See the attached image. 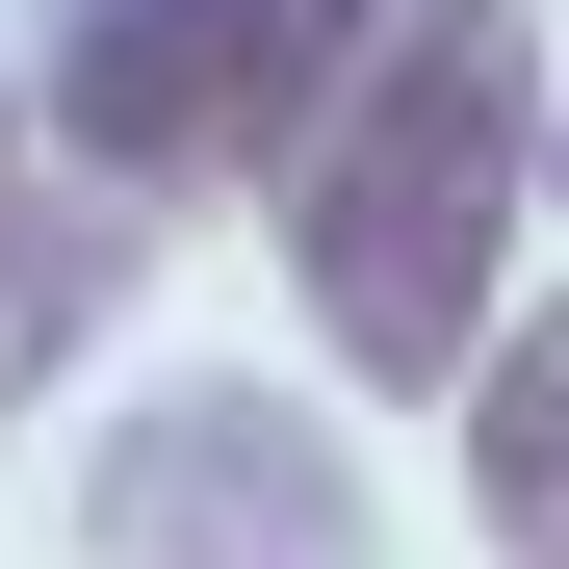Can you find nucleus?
<instances>
[{"label": "nucleus", "mask_w": 569, "mask_h": 569, "mask_svg": "<svg viewBox=\"0 0 569 569\" xmlns=\"http://www.w3.org/2000/svg\"><path fill=\"white\" fill-rule=\"evenodd\" d=\"M543 181V27L518 0H362L311 156H284V284L362 389H466L492 362V259Z\"/></svg>", "instance_id": "f257e3e1"}, {"label": "nucleus", "mask_w": 569, "mask_h": 569, "mask_svg": "<svg viewBox=\"0 0 569 569\" xmlns=\"http://www.w3.org/2000/svg\"><path fill=\"white\" fill-rule=\"evenodd\" d=\"M362 52V0H52V156L104 208H181V181H284Z\"/></svg>", "instance_id": "f03ea898"}, {"label": "nucleus", "mask_w": 569, "mask_h": 569, "mask_svg": "<svg viewBox=\"0 0 569 569\" xmlns=\"http://www.w3.org/2000/svg\"><path fill=\"white\" fill-rule=\"evenodd\" d=\"M78 569H389L362 518V440L259 362H181L78 440Z\"/></svg>", "instance_id": "7ed1b4c3"}, {"label": "nucleus", "mask_w": 569, "mask_h": 569, "mask_svg": "<svg viewBox=\"0 0 569 569\" xmlns=\"http://www.w3.org/2000/svg\"><path fill=\"white\" fill-rule=\"evenodd\" d=\"M466 518L569 569V311H492V362H466Z\"/></svg>", "instance_id": "20e7f679"}, {"label": "nucleus", "mask_w": 569, "mask_h": 569, "mask_svg": "<svg viewBox=\"0 0 569 569\" xmlns=\"http://www.w3.org/2000/svg\"><path fill=\"white\" fill-rule=\"evenodd\" d=\"M130 284V233L78 208V233H27V104H0V389H52V337Z\"/></svg>", "instance_id": "39448f33"}, {"label": "nucleus", "mask_w": 569, "mask_h": 569, "mask_svg": "<svg viewBox=\"0 0 569 569\" xmlns=\"http://www.w3.org/2000/svg\"><path fill=\"white\" fill-rule=\"evenodd\" d=\"M543 208H569V78H543Z\"/></svg>", "instance_id": "423d86ee"}]
</instances>
